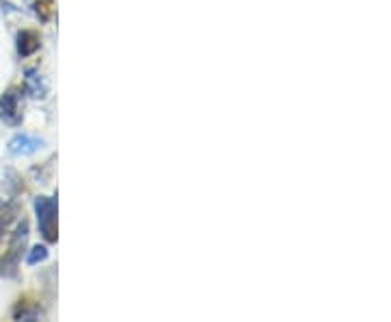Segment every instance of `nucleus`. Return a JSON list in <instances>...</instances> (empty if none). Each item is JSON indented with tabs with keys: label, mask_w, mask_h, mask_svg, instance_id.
<instances>
[{
	"label": "nucleus",
	"mask_w": 391,
	"mask_h": 322,
	"mask_svg": "<svg viewBox=\"0 0 391 322\" xmlns=\"http://www.w3.org/2000/svg\"><path fill=\"white\" fill-rule=\"evenodd\" d=\"M18 216H20L18 202H9V205L3 207V210H0V242H3V238H5V233L9 231L11 222H13Z\"/></svg>",
	"instance_id": "7"
},
{
	"label": "nucleus",
	"mask_w": 391,
	"mask_h": 322,
	"mask_svg": "<svg viewBox=\"0 0 391 322\" xmlns=\"http://www.w3.org/2000/svg\"><path fill=\"white\" fill-rule=\"evenodd\" d=\"M35 216H37V226L41 238L55 244L57 242V200L51 196H37L35 198Z\"/></svg>",
	"instance_id": "2"
},
{
	"label": "nucleus",
	"mask_w": 391,
	"mask_h": 322,
	"mask_svg": "<svg viewBox=\"0 0 391 322\" xmlns=\"http://www.w3.org/2000/svg\"><path fill=\"white\" fill-rule=\"evenodd\" d=\"M25 89H27V94L35 101H41L48 96V83H46V79L37 70H27Z\"/></svg>",
	"instance_id": "6"
},
{
	"label": "nucleus",
	"mask_w": 391,
	"mask_h": 322,
	"mask_svg": "<svg viewBox=\"0 0 391 322\" xmlns=\"http://www.w3.org/2000/svg\"><path fill=\"white\" fill-rule=\"evenodd\" d=\"M0 120L9 127L22 124V91L18 87H9L0 96Z\"/></svg>",
	"instance_id": "3"
},
{
	"label": "nucleus",
	"mask_w": 391,
	"mask_h": 322,
	"mask_svg": "<svg viewBox=\"0 0 391 322\" xmlns=\"http://www.w3.org/2000/svg\"><path fill=\"white\" fill-rule=\"evenodd\" d=\"M33 11L37 13V18L41 22H46V20L51 18V13H53V0H35V3H33Z\"/></svg>",
	"instance_id": "9"
},
{
	"label": "nucleus",
	"mask_w": 391,
	"mask_h": 322,
	"mask_svg": "<svg viewBox=\"0 0 391 322\" xmlns=\"http://www.w3.org/2000/svg\"><path fill=\"white\" fill-rule=\"evenodd\" d=\"M15 49H18V55L22 59H27L31 55H35L39 49H41V37L37 31H31V29H22L18 35H15Z\"/></svg>",
	"instance_id": "5"
},
{
	"label": "nucleus",
	"mask_w": 391,
	"mask_h": 322,
	"mask_svg": "<svg viewBox=\"0 0 391 322\" xmlns=\"http://www.w3.org/2000/svg\"><path fill=\"white\" fill-rule=\"evenodd\" d=\"M44 140L41 137H35V135H29V133H18L9 140V153L15 155V157H27V155H35L37 150L44 148Z\"/></svg>",
	"instance_id": "4"
},
{
	"label": "nucleus",
	"mask_w": 391,
	"mask_h": 322,
	"mask_svg": "<svg viewBox=\"0 0 391 322\" xmlns=\"http://www.w3.org/2000/svg\"><path fill=\"white\" fill-rule=\"evenodd\" d=\"M48 255H51L48 248L37 244V246H33V248L29 250V255H27V264H29V266H37V264H41V262L48 259Z\"/></svg>",
	"instance_id": "8"
},
{
	"label": "nucleus",
	"mask_w": 391,
	"mask_h": 322,
	"mask_svg": "<svg viewBox=\"0 0 391 322\" xmlns=\"http://www.w3.org/2000/svg\"><path fill=\"white\" fill-rule=\"evenodd\" d=\"M27 244H29V220L22 218V222H18L15 231L11 236V242H9L5 257L0 259V277H5V279H15L18 277L22 252H25Z\"/></svg>",
	"instance_id": "1"
}]
</instances>
